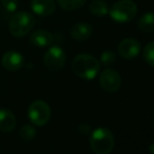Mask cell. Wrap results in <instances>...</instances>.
<instances>
[{"label": "cell", "mask_w": 154, "mask_h": 154, "mask_svg": "<svg viewBox=\"0 0 154 154\" xmlns=\"http://www.w3.org/2000/svg\"><path fill=\"white\" fill-rule=\"evenodd\" d=\"M71 68L77 77L84 80H92L100 71V62L91 55L81 54L72 60Z\"/></svg>", "instance_id": "obj_1"}, {"label": "cell", "mask_w": 154, "mask_h": 154, "mask_svg": "<svg viewBox=\"0 0 154 154\" xmlns=\"http://www.w3.org/2000/svg\"><path fill=\"white\" fill-rule=\"evenodd\" d=\"M36 24L35 17L29 12L15 13L8 23V31L15 38H22L29 35Z\"/></svg>", "instance_id": "obj_2"}, {"label": "cell", "mask_w": 154, "mask_h": 154, "mask_svg": "<svg viewBox=\"0 0 154 154\" xmlns=\"http://www.w3.org/2000/svg\"><path fill=\"white\" fill-rule=\"evenodd\" d=\"M90 147L95 154H109L114 148V136L107 128H97L90 135Z\"/></svg>", "instance_id": "obj_3"}, {"label": "cell", "mask_w": 154, "mask_h": 154, "mask_svg": "<svg viewBox=\"0 0 154 154\" xmlns=\"http://www.w3.org/2000/svg\"><path fill=\"white\" fill-rule=\"evenodd\" d=\"M137 13V6L132 0H119L111 8H109V14L112 20L120 23L131 21Z\"/></svg>", "instance_id": "obj_4"}, {"label": "cell", "mask_w": 154, "mask_h": 154, "mask_svg": "<svg viewBox=\"0 0 154 154\" xmlns=\"http://www.w3.org/2000/svg\"><path fill=\"white\" fill-rule=\"evenodd\" d=\"M51 110L44 101H35L29 107V118L36 126H43L49 121Z\"/></svg>", "instance_id": "obj_5"}, {"label": "cell", "mask_w": 154, "mask_h": 154, "mask_svg": "<svg viewBox=\"0 0 154 154\" xmlns=\"http://www.w3.org/2000/svg\"><path fill=\"white\" fill-rule=\"evenodd\" d=\"M66 62V55L60 46H51L46 51L43 57L45 67L51 71L62 69Z\"/></svg>", "instance_id": "obj_6"}, {"label": "cell", "mask_w": 154, "mask_h": 154, "mask_svg": "<svg viewBox=\"0 0 154 154\" xmlns=\"http://www.w3.org/2000/svg\"><path fill=\"white\" fill-rule=\"evenodd\" d=\"M100 85L104 91L108 93L116 92L122 85V78L116 70L105 69L100 75Z\"/></svg>", "instance_id": "obj_7"}, {"label": "cell", "mask_w": 154, "mask_h": 154, "mask_svg": "<svg viewBox=\"0 0 154 154\" xmlns=\"http://www.w3.org/2000/svg\"><path fill=\"white\" fill-rule=\"evenodd\" d=\"M120 56L125 60H132L138 56L140 51V43L134 38H126L118 46Z\"/></svg>", "instance_id": "obj_8"}, {"label": "cell", "mask_w": 154, "mask_h": 154, "mask_svg": "<svg viewBox=\"0 0 154 154\" xmlns=\"http://www.w3.org/2000/svg\"><path fill=\"white\" fill-rule=\"evenodd\" d=\"M1 65L8 71H16L24 65V57L16 51H8L1 58Z\"/></svg>", "instance_id": "obj_9"}, {"label": "cell", "mask_w": 154, "mask_h": 154, "mask_svg": "<svg viewBox=\"0 0 154 154\" xmlns=\"http://www.w3.org/2000/svg\"><path fill=\"white\" fill-rule=\"evenodd\" d=\"M31 8L38 16L48 17L55 13L56 3L54 0H32Z\"/></svg>", "instance_id": "obj_10"}, {"label": "cell", "mask_w": 154, "mask_h": 154, "mask_svg": "<svg viewBox=\"0 0 154 154\" xmlns=\"http://www.w3.org/2000/svg\"><path fill=\"white\" fill-rule=\"evenodd\" d=\"M29 41L32 45L38 47H46L54 42V36L51 32L45 29H36L29 36Z\"/></svg>", "instance_id": "obj_11"}, {"label": "cell", "mask_w": 154, "mask_h": 154, "mask_svg": "<svg viewBox=\"0 0 154 154\" xmlns=\"http://www.w3.org/2000/svg\"><path fill=\"white\" fill-rule=\"evenodd\" d=\"M93 32L92 26L88 23L79 22L70 29V36L77 41H85L91 37Z\"/></svg>", "instance_id": "obj_12"}, {"label": "cell", "mask_w": 154, "mask_h": 154, "mask_svg": "<svg viewBox=\"0 0 154 154\" xmlns=\"http://www.w3.org/2000/svg\"><path fill=\"white\" fill-rule=\"evenodd\" d=\"M16 127V118L8 109H0V131L11 132Z\"/></svg>", "instance_id": "obj_13"}, {"label": "cell", "mask_w": 154, "mask_h": 154, "mask_svg": "<svg viewBox=\"0 0 154 154\" xmlns=\"http://www.w3.org/2000/svg\"><path fill=\"white\" fill-rule=\"evenodd\" d=\"M138 29L144 32H154V13H146L140 18L137 23Z\"/></svg>", "instance_id": "obj_14"}, {"label": "cell", "mask_w": 154, "mask_h": 154, "mask_svg": "<svg viewBox=\"0 0 154 154\" xmlns=\"http://www.w3.org/2000/svg\"><path fill=\"white\" fill-rule=\"evenodd\" d=\"M89 11L94 16L103 17L109 13V8L104 0H93L89 4Z\"/></svg>", "instance_id": "obj_15"}, {"label": "cell", "mask_w": 154, "mask_h": 154, "mask_svg": "<svg viewBox=\"0 0 154 154\" xmlns=\"http://www.w3.org/2000/svg\"><path fill=\"white\" fill-rule=\"evenodd\" d=\"M86 1L87 0H58V3L62 10L71 12L82 8L86 3Z\"/></svg>", "instance_id": "obj_16"}, {"label": "cell", "mask_w": 154, "mask_h": 154, "mask_svg": "<svg viewBox=\"0 0 154 154\" xmlns=\"http://www.w3.org/2000/svg\"><path fill=\"white\" fill-rule=\"evenodd\" d=\"M143 55H144L145 61L148 63L150 66L154 67V41L149 42L148 44L145 46Z\"/></svg>", "instance_id": "obj_17"}, {"label": "cell", "mask_w": 154, "mask_h": 154, "mask_svg": "<svg viewBox=\"0 0 154 154\" xmlns=\"http://www.w3.org/2000/svg\"><path fill=\"white\" fill-rule=\"evenodd\" d=\"M19 135L23 140H32L36 136V129L31 125H24L19 131Z\"/></svg>", "instance_id": "obj_18"}, {"label": "cell", "mask_w": 154, "mask_h": 154, "mask_svg": "<svg viewBox=\"0 0 154 154\" xmlns=\"http://www.w3.org/2000/svg\"><path fill=\"white\" fill-rule=\"evenodd\" d=\"M101 63L105 66H110V65L114 64L116 61V56L113 51H106L101 55Z\"/></svg>", "instance_id": "obj_19"}, {"label": "cell", "mask_w": 154, "mask_h": 154, "mask_svg": "<svg viewBox=\"0 0 154 154\" xmlns=\"http://www.w3.org/2000/svg\"><path fill=\"white\" fill-rule=\"evenodd\" d=\"M3 10L8 13H14L18 8V0H0Z\"/></svg>", "instance_id": "obj_20"}, {"label": "cell", "mask_w": 154, "mask_h": 154, "mask_svg": "<svg viewBox=\"0 0 154 154\" xmlns=\"http://www.w3.org/2000/svg\"><path fill=\"white\" fill-rule=\"evenodd\" d=\"M79 129H80V132H82V133L86 134L90 130V126L87 125V124H82V125L79 127Z\"/></svg>", "instance_id": "obj_21"}, {"label": "cell", "mask_w": 154, "mask_h": 154, "mask_svg": "<svg viewBox=\"0 0 154 154\" xmlns=\"http://www.w3.org/2000/svg\"><path fill=\"white\" fill-rule=\"evenodd\" d=\"M150 153L151 154H154V144H152L150 146Z\"/></svg>", "instance_id": "obj_22"}, {"label": "cell", "mask_w": 154, "mask_h": 154, "mask_svg": "<svg viewBox=\"0 0 154 154\" xmlns=\"http://www.w3.org/2000/svg\"><path fill=\"white\" fill-rule=\"evenodd\" d=\"M153 118H154V109H153Z\"/></svg>", "instance_id": "obj_23"}]
</instances>
